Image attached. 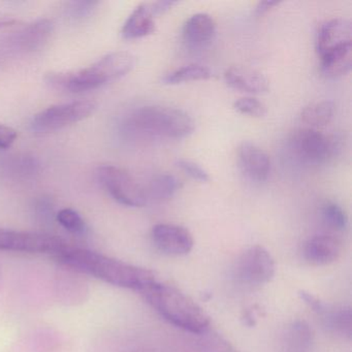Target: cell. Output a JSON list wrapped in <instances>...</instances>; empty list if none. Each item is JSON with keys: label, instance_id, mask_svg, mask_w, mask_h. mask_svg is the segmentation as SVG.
<instances>
[{"label": "cell", "instance_id": "cell-28", "mask_svg": "<svg viewBox=\"0 0 352 352\" xmlns=\"http://www.w3.org/2000/svg\"><path fill=\"white\" fill-rule=\"evenodd\" d=\"M177 166L195 180L199 181L201 183H207L210 181L209 173L192 160H177Z\"/></svg>", "mask_w": 352, "mask_h": 352}, {"label": "cell", "instance_id": "cell-14", "mask_svg": "<svg viewBox=\"0 0 352 352\" xmlns=\"http://www.w3.org/2000/svg\"><path fill=\"white\" fill-rule=\"evenodd\" d=\"M342 252V243L331 234H318L313 236L305 246V258L315 265H327L339 258Z\"/></svg>", "mask_w": 352, "mask_h": 352}, {"label": "cell", "instance_id": "cell-19", "mask_svg": "<svg viewBox=\"0 0 352 352\" xmlns=\"http://www.w3.org/2000/svg\"><path fill=\"white\" fill-rule=\"evenodd\" d=\"M352 67V43L321 56V72L327 78L347 75Z\"/></svg>", "mask_w": 352, "mask_h": 352}, {"label": "cell", "instance_id": "cell-20", "mask_svg": "<svg viewBox=\"0 0 352 352\" xmlns=\"http://www.w3.org/2000/svg\"><path fill=\"white\" fill-rule=\"evenodd\" d=\"M335 114V104L331 100L313 102L302 111L300 118L311 129L321 127L331 122Z\"/></svg>", "mask_w": 352, "mask_h": 352}, {"label": "cell", "instance_id": "cell-1", "mask_svg": "<svg viewBox=\"0 0 352 352\" xmlns=\"http://www.w3.org/2000/svg\"><path fill=\"white\" fill-rule=\"evenodd\" d=\"M53 256L59 263L80 273L135 292H140L146 286L157 281L153 272L149 270L135 267L94 251L74 248L69 245Z\"/></svg>", "mask_w": 352, "mask_h": 352}, {"label": "cell", "instance_id": "cell-24", "mask_svg": "<svg viewBox=\"0 0 352 352\" xmlns=\"http://www.w3.org/2000/svg\"><path fill=\"white\" fill-rule=\"evenodd\" d=\"M199 336L201 339L197 343L201 352H239L230 342L210 329Z\"/></svg>", "mask_w": 352, "mask_h": 352}, {"label": "cell", "instance_id": "cell-33", "mask_svg": "<svg viewBox=\"0 0 352 352\" xmlns=\"http://www.w3.org/2000/svg\"><path fill=\"white\" fill-rule=\"evenodd\" d=\"M16 23H17V20L15 18L0 14V28H11V26L15 25Z\"/></svg>", "mask_w": 352, "mask_h": 352}, {"label": "cell", "instance_id": "cell-4", "mask_svg": "<svg viewBox=\"0 0 352 352\" xmlns=\"http://www.w3.org/2000/svg\"><path fill=\"white\" fill-rule=\"evenodd\" d=\"M135 58L126 51L110 53L94 65L75 73H52L47 82L54 88L69 92H85L120 79L135 67Z\"/></svg>", "mask_w": 352, "mask_h": 352}, {"label": "cell", "instance_id": "cell-11", "mask_svg": "<svg viewBox=\"0 0 352 352\" xmlns=\"http://www.w3.org/2000/svg\"><path fill=\"white\" fill-rule=\"evenodd\" d=\"M239 164L243 174L254 182H263L271 170L269 154L251 142H243L238 150Z\"/></svg>", "mask_w": 352, "mask_h": 352}, {"label": "cell", "instance_id": "cell-10", "mask_svg": "<svg viewBox=\"0 0 352 352\" xmlns=\"http://www.w3.org/2000/svg\"><path fill=\"white\" fill-rule=\"evenodd\" d=\"M151 236L158 250L172 256L188 254L195 246L190 232L176 224H156L152 230Z\"/></svg>", "mask_w": 352, "mask_h": 352}, {"label": "cell", "instance_id": "cell-5", "mask_svg": "<svg viewBox=\"0 0 352 352\" xmlns=\"http://www.w3.org/2000/svg\"><path fill=\"white\" fill-rule=\"evenodd\" d=\"M290 149L304 164L319 166L339 153L341 143L338 137H329L315 129H302L290 138Z\"/></svg>", "mask_w": 352, "mask_h": 352}, {"label": "cell", "instance_id": "cell-23", "mask_svg": "<svg viewBox=\"0 0 352 352\" xmlns=\"http://www.w3.org/2000/svg\"><path fill=\"white\" fill-rule=\"evenodd\" d=\"M287 335L288 347L292 352H305L312 343V329L306 321L294 322Z\"/></svg>", "mask_w": 352, "mask_h": 352}, {"label": "cell", "instance_id": "cell-27", "mask_svg": "<svg viewBox=\"0 0 352 352\" xmlns=\"http://www.w3.org/2000/svg\"><path fill=\"white\" fill-rule=\"evenodd\" d=\"M234 110L241 114L248 115L254 118L265 117L267 113V106L254 98H241L234 104Z\"/></svg>", "mask_w": 352, "mask_h": 352}, {"label": "cell", "instance_id": "cell-29", "mask_svg": "<svg viewBox=\"0 0 352 352\" xmlns=\"http://www.w3.org/2000/svg\"><path fill=\"white\" fill-rule=\"evenodd\" d=\"M18 138V133L13 127L0 124V149H9Z\"/></svg>", "mask_w": 352, "mask_h": 352}, {"label": "cell", "instance_id": "cell-2", "mask_svg": "<svg viewBox=\"0 0 352 352\" xmlns=\"http://www.w3.org/2000/svg\"><path fill=\"white\" fill-rule=\"evenodd\" d=\"M140 292L160 316L175 327L199 336L210 329L211 320L207 313L178 288L155 281Z\"/></svg>", "mask_w": 352, "mask_h": 352}, {"label": "cell", "instance_id": "cell-3", "mask_svg": "<svg viewBox=\"0 0 352 352\" xmlns=\"http://www.w3.org/2000/svg\"><path fill=\"white\" fill-rule=\"evenodd\" d=\"M195 131V121L180 109L148 106L133 111L123 123L129 137L182 139Z\"/></svg>", "mask_w": 352, "mask_h": 352}, {"label": "cell", "instance_id": "cell-25", "mask_svg": "<svg viewBox=\"0 0 352 352\" xmlns=\"http://www.w3.org/2000/svg\"><path fill=\"white\" fill-rule=\"evenodd\" d=\"M56 220L67 232L75 234H84L87 230L82 216L71 208H65L57 213Z\"/></svg>", "mask_w": 352, "mask_h": 352}, {"label": "cell", "instance_id": "cell-30", "mask_svg": "<svg viewBox=\"0 0 352 352\" xmlns=\"http://www.w3.org/2000/svg\"><path fill=\"white\" fill-rule=\"evenodd\" d=\"M94 5L96 3H91V1H87V3H73L74 7L72 8V15L75 18H81L83 16L87 15L91 12V9H94Z\"/></svg>", "mask_w": 352, "mask_h": 352}, {"label": "cell", "instance_id": "cell-18", "mask_svg": "<svg viewBox=\"0 0 352 352\" xmlns=\"http://www.w3.org/2000/svg\"><path fill=\"white\" fill-rule=\"evenodd\" d=\"M54 25L48 19H41L24 28L18 34L16 44L24 52H34L44 47L52 34Z\"/></svg>", "mask_w": 352, "mask_h": 352}, {"label": "cell", "instance_id": "cell-12", "mask_svg": "<svg viewBox=\"0 0 352 352\" xmlns=\"http://www.w3.org/2000/svg\"><path fill=\"white\" fill-rule=\"evenodd\" d=\"M352 36L351 21L345 18H335L321 25L317 34L316 50L319 56L350 44Z\"/></svg>", "mask_w": 352, "mask_h": 352}, {"label": "cell", "instance_id": "cell-9", "mask_svg": "<svg viewBox=\"0 0 352 352\" xmlns=\"http://www.w3.org/2000/svg\"><path fill=\"white\" fill-rule=\"evenodd\" d=\"M302 300L320 317L323 325L331 333L344 338H351L352 313L349 307L325 304L306 292H300Z\"/></svg>", "mask_w": 352, "mask_h": 352}, {"label": "cell", "instance_id": "cell-32", "mask_svg": "<svg viewBox=\"0 0 352 352\" xmlns=\"http://www.w3.org/2000/svg\"><path fill=\"white\" fill-rule=\"evenodd\" d=\"M279 1H275V0H265V1H261L258 5L255 8V15L263 16V14L267 13L271 11L274 7L279 5Z\"/></svg>", "mask_w": 352, "mask_h": 352}, {"label": "cell", "instance_id": "cell-8", "mask_svg": "<svg viewBox=\"0 0 352 352\" xmlns=\"http://www.w3.org/2000/svg\"><path fill=\"white\" fill-rule=\"evenodd\" d=\"M98 177L109 195L121 205L140 208L147 204V193L126 170L114 166H100Z\"/></svg>", "mask_w": 352, "mask_h": 352}, {"label": "cell", "instance_id": "cell-15", "mask_svg": "<svg viewBox=\"0 0 352 352\" xmlns=\"http://www.w3.org/2000/svg\"><path fill=\"white\" fill-rule=\"evenodd\" d=\"M46 247V236L43 234L0 230V250L43 253Z\"/></svg>", "mask_w": 352, "mask_h": 352}, {"label": "cell", "instance_id": "cell-17", "mask_svg": "<svg viewBox=\"0 0 352 352\" xmlns=\"http://www.w3.org/2000/svg\"><path fill=\"white\" fill-rule=\"evenodd\" d=\"M154 18L151 3H141L127 18L121 34L125 40H137L150 36L156 30Z\"/></svg>", "mask_w": 352, "mask_h": 352}, {"label": "cell", "instance_id": "cell-6", "mask_svg": "<svg viewBox=\"0 0 352 352\" xmlns=\"http://www.w3.org/2000/svg\"><path fill=\"white\" fill-rule=\"evenodd\" d=\"M96 108V102L89 100L52 106L32 118L30 129L36 133H54L88 118Z\"/></svg>", "mask_w": 352, "mask_h": 352}, {"label": "cell", "instance_id": "cell-26", "mask_svg": "<svg viewBox=\"0 0 352 352\" xmlns=\"http://www.w3.org/2000/svg\"><path fill=\"white\" fill-rule=\"evenodd\" d=\"M323 220L329 228L336 230H344L347 228L348 217L345 211L338 204L329 201L321 209Z\"/></svg>", "mask_w": 352, "mask_h": 352}, {"label": "cell", "instance_id": "cell-13", "mask_svg": "<svg viewBox=\"0 0 352 352\" xmlns=\"http://www.w3.org/2000/svg\"><path fill=\"white\" fill-rule=\"evenodd\" d=\"M224 80L232 89L246 94H265L270 88V81L263 73L241 65L228 67Z\"/></svg>", "mask_w": 352, "mask_h": 352}, {"label": "cell", "instance_id": "cell-7", "mask_svg": "<svg viewBox=\"0 0 352 352\" xmlns=\"http://www.w3.org/2000/svg\"><path fill=\"white\" fill-rule=\"evenodd\" d=\"M275 272V261L271 253L265 247L255 245L239 257L234 277L247 287H261L273 279Z\"/></svg>", "mask_w": 352, "mask_h": 352}, {"label": "cell", "instance_id": "cell-22", "mask_svg": "<svg viewBox=\"0 0 352 352\" xmlns=\"http://www.w3.org/2000/svg\"><path fill=\"white\" fill-rule=\"evenodd\" d=\"M181 182L172 174H160L150 183L149 197L158 201H168L180 189Z\"/></svg>", "mask_w": 352, "mask_h": 352}, {"label": "cell", "instance_id": "cell-21", "mask_svg": "<svg viewBox=\"0 0 352 352\" xmlns=\"http://www.w3.org/2000/svg\"><path fill=\"white\" fill-rule=\"evenodd\" d=\"M211 77V72L208 67L201 65H188L166 74L162 78V82L166 85H177L186 82L208 80Z\"/></svg>", "mask_w": 352, "mask_h": 352}, {"label": "cell", "instance_id": "cell-16", "mask_svg": "<svg viewBox=\"0 0 352 352\" xmlns=\"http://www.w3.org/2000/svg\"><path fill=\"white\" fill-rule=\"evenodd\" d=\"M182 34L183 40L189 47L203 48L215 36V21L208 14H195L185 22Z\"/></svg>", "mask_w": 352, "mask_h": 352}, {"label": "cell", "instance_id": "cell-31", "mask_svg": "<svg viewBox=\"0 0 352 352\" xmlns=\"http://www.w3.org/2000/svg\"><path fill=\"white\" fill-rule=\"evenodd\" d=\"M176 1H170V0H162V1H156L151 3L152 11L154 16L162 15L166 13L168 10L172 9L173 6L176 5Z\"/></svg>", "mask_w": 352, "mask_h": 352}]
</instances>
